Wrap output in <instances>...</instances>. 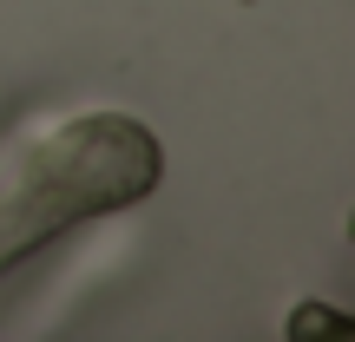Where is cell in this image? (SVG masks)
Here are the masks:
<instances>
[{
    "mask_svg": "<svg viewBox=\"0 0 355 342\" xmlns=\"http://www.w3.org/2000/svg\"><path fill=\"white\" fill-rule=\"evenodd\" d=\"M283 336H290V342H349V336H355V323H349L336 303H316V296H309V303H296V309H290Z\"/></svg>",
    "mask_w": 355,
    "mask_h": 342,
    "instance_id": "obj_2",
    "label": "cell"
},
{
    "mask_svg": "<svg viewBox=\"0 0 355 342\" xmlns=\"http://www.w3.org/2000/svg\"><path fill=\"white\" fill-rule=\"evenodd\" d=\"M158 185V139L132 119H79L26 165L13 198H0V270L73 217L119 211Z\"/></svg>",
    "mask_w": 355,
    "mask_h": 342,
    "instance_id": "obj_1",
    "label": "cell"
}]
</instances>
